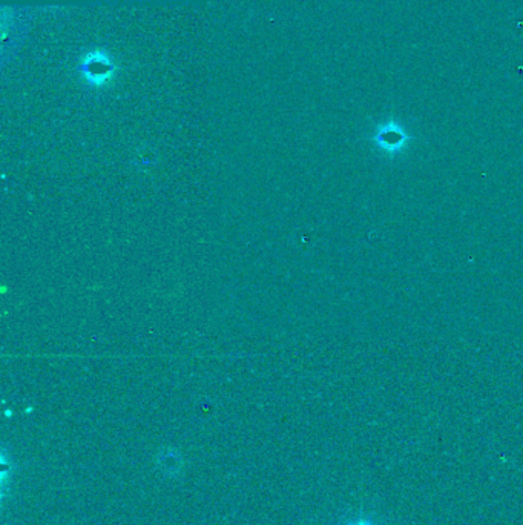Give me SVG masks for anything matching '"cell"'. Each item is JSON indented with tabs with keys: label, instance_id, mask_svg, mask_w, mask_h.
Masks as SVG:
<instances>
[{
	"label": "cell",
	"instance_id": "6da1fadb",
	"mask_svg": "<svg viewBox=\"0 0 523 525\" xmlns=\"http://www.w3.org/2000/svg\"><path fill=\"white\" fill-rule=\"evenodd\" d=\"M114 61L103 51H94L85 56L80 64V73L88 83L94 86H103L108 83L114 76Z\"/></svg>",
	"mask_w": 523,
	"mask_h": 525
},
{
	"label": "cell",
	"instance_id": "7a4b0ae2",
	"mask_svg": "<svg viewBox=\"0 0 523 525\" xmlns=\"http://www.w3.org/2000/svg\"><path fill=\"white\" fill-rule=\"evenodd\" d=\"M350 525H373V524L368 522V521H358V522H353Z\"/></svg>",
	"mask_w": 523,
	"mask_h": 525
}]
</instances>
